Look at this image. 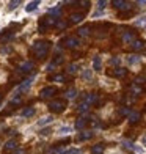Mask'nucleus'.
I'll list each match as a JSON object with an SVG mask.
<instances>
[{
  "label": "nucleus",
  "instance_id": "1",
  "mask_svg": "<svg viewBox=\"0 0 146 154\" xmlns=\"http://www.w3.org/2000/svg\"><path fill=\"white\" fill-rule=\"evenodd\" d=\"M49 47H50V43H47V41H38V43H35V44H33L35 55H36L39 60L46 58V55H47V52H49Z\"/></svg>",
  "mask_w": 146,
  "mask_h": 154
},
{
  "label": "nucleus",
  "instance_id": "2",
  "mask_svg": "<svg viewBox=\"0 0 146 154\" xmlns=\"http://www.w3.org/2000/svg\"><path fill=\"white\" fill-rule=\"evenodd\" d=\"M33 79H35V75H30L29 79H25V80L16 88V91H14V94H13V96H20V93L29 91L30 87H32V83H33Z\"/></svg>",
  "mask_w": 146,
  "mask_h": 154
},
{
  "label": "nucleus",
  "instance_id": "3",
  "mask_svg": "<svg viewBox=\"0 0 146 154\" xmlns=\"http://www.w3.org/2000/svg\"><path fill=\"white\" fill-rule=\"evenodd\" d=\"M65 107H66V104H65V101H61V99H55V101L49 102V109H50L53 113H61V112L65 110Z\"/></svg>",
  "mask_w": 146,
  "mask_h": 154
},
{
  "label": "nucleus",
  "instance_id": "4",
  "mask_svg": "<svg viewBox=\"0 0 146 154\" xmlns=\"http://www.w3.org/2000/svg\"><path fill=\"white\" fill-rule=\"evenodd\" d=\"M112 5L116 10H123V11H129L130 10V3L129 2H123V0H113Z\"/></svg>",
  "mask_w": 146,
  "mask_h": 154
},
{
  "label": "nucleus",
  "instance_id": "5",
  "mask_svg": "<svg viewBox=\"0 0 146 154\" xmlns=\"http://www.w3.org/2000/svg\"><path fill=\"white\" fill-rule=\"evenodd\" d=\"M55 93H57V88L55 87H46L41 90V97L43 99H47V97H52Z\"/></svg>",
  "mask_w": 146,
  "mask_h": 154
},
{
  "label": "nucleus",
  "instance_id": "6",
  "mask_svg": "<svg viewBox=\"0 0 146 154\" xmlns=\"http://www.w3.org/2000/svg\"><path fill=\"white\" fill-rule=\"evenodd\" d=\"M79 44H80V41H79L77 38H74V36H69V38H66V39H65V46H66V47H69V49H75V47H79Z\"/></svg>",
  "mask_w": 146,
  "mask_h": 154
},
{
  "label": "nucleus",
  "instance_id": "7",
  "mask_svg": "<svg viewBox=\"0 0 146 154\" xmlns=\"http://www.w3.org/2000/svg\"><path fill=\"white\" fill-rule=\"evenodd\" d=\"M3 149H5V152H10V151L17 149V143H16V140H8V142L5 143V146H3Z\"/></svg>",
  "mask_w": 146,
  "mask_h": 154
},
{
  "label": "nucleus",
  "instance_id": "8",
  "mask_svg": "<svg viewBox=\"0 0 146 154\" xmlns=\"http://www.w3.org/2000/svg\"><path fill=\"white\" fill-rule=\"evenodd\" d=\"M33 69V61H24L22 65H20V68H19V71H22V72H30Z\"/></svg>",
  "mask_w": 146,
  "mask_h": 154
},
{
  "label": "nucleus",
  "instance_id": "9",
  "mask_svg": "<svg viewBox=\"0 0 146 154\" xmlns=\"http://www.w3.org/2000/svg\"><path fill=\"white\" fill-rule=\"evenodd\" d=\"M144 41H141V39H135L134 43H132V49H134V51H137V52H140V51H143L144 49Z\"/></svg>",
  "mask_w": 146,
  "mask_h": 154
},
{
  "label": "nucleus",
  "instance_id": "10",
  "mask_svg": "<svg viewBox=\"0 0 146 154\" xmlns=\"http://www.w3.org/2000/svg\"><path fill=\"white\" fill-rule=\"evenodd\" d=\"M134 41H135V35L132 33V32H126V33L123 35V43H126V44L130 43V44H132Z\"/></svg>",
  "mask_w": 146,
  "mask_h": 154
},
{
  "label": "nucleus",
  "instance_id": "11",
  "mask_svg": "<svg viewBox=\"0 0 146 154\" xmlns=\"http://www.w3.org/2000/svg\"><path fill=\"white\" fill-rule=\"evenodd\" d=\"M69 20H71V24H79V22H82V20H83V13H74V14H71Z\"/></svg>",
  "mask_w": 146,
  "mask_h": 154
},
{
  "label": "nucleus",
  "instance_id": "12",
  "mask_svg": "<svg viewBox=\"0 0 146 154\" xmlns=\"http://www.w3.org/2000/svg\"><path fill=\"white\" fill-rule=\"evenodd\" d=\"M83 102H87L88 106H91V104H96L97 102V94L96 93H90V94H87L85 96V101Z\"/></svg>",
  "mask_w": 146,
  "mask_h": 154
},
{
  "label": "nucleus",
  "instance_id": "13",
  "mask_svg": "<svg viewBox=\"0 0 146 154\" xmlns=\"http://www.w3.org/2000/svg\"><path fill=\"white\" fill-rule=\"evenodd\" d=\"M49 13V16H52V17H58V16H61V6H53V8H50L47 11Z\"/></svg>",
  "mask_w": 146,
  "mask_h": 154
},
{
  "label": "nucleus",
  "instance_id": "14",
  "mask_svg": "<svg viewBox=\"0 0 146 154\" xmlns=\"http://www.w3.org/2000/svg\"><path fill=\"white\" fill-rule=\"evenodd\" d=\"M101 66H102V58L99 57V55H96V57L93 58V69L94 71H101Z\"/></svg>",
  "mask_w": 146,
  "mask_h": 154
},
{
  "label": "nucleus",
  "instance_id": "15",
  "mask_svg": "<svg viewBox=\"0 0 146 154\" xmlns=\"http://www.w3.org/2000/svg\"><path fill=\"white\" fill-rule=\"evenodd\" d=\"M127 118H129L130 124H135V123H138V120H140V113H138V112H130Z\"/></svg>",
  "mask_w": 146,
  "mask_h": 154
},
{
  "label": "nucleus",
  "instance_id": "16",
  "mask_svg": "<svg viewBox=\"0 0 146 154\" xmlns=\"http://www.w3.org/2000/svg\"><path fill=\"white\" fill-rule=\"evenodd\" d=\"M104 149H105V146L102 143H97L91 148V154H104Z\"/></svg>",
  "mask_w": 146,
  "mask_h": 154
},
{
  "label": "nucleus",
  "instance_id": "17",
  "mask_svg": "<svg viewBox=\"0 0 146 154\" xmlns=\"http://www.w3.org/2000/svg\"><path fill=\"white\" fill-rule=\"evenodd\" d=\"M123 148L127 151H135V145L130 142V140H123Z\"/></svg>",
  "mask_w": 146,
  "mask_h": 154
},
{
  "label": "nucleus",
  "instance_id": "18",
  "mask_svg": "<svg viewBox=\"0 0 146 154\" xmlns=\"http://www.w3.org/2000/svg\"><path fill=\"white\" fill-rule=\"evenodd\" d=\"M85 126H87V120H85V118H79V120L75 121V124H74V128L80 131V129H83V128H85Z\"/></svg>",
  "mask_w": 146,
  "mask_h": 154
},
{
  "label": "nucleus",
  "instance_id": "19",
  "mask_svg": "<svg viewBox=\"0 0 146 154\" xmlns=\"http://www.w3.org/2000/svg\"><path fill=\"white\" fill-rule=\"evenodd\" d=\"M127 74V69H124V68H116L115 71H113V75L115 77H124Z\"/></svg>",
  "mask_w": 146,
  "mask_h": 154
},
{
  "label": "nucleus",
  "instance_id": "20",
  "mask_svg": "<svg viewBox=\"0 0 146 154\" xmlns=\"http://www.w3.org/2000/svg\"><path fill=\"white\" fill-rule=\"evenodd\" d=\"M53 121V118L49 115V116H43L41 120L38 121V126H46V124H49V123H52Z\"/></svg>",
  "mask_w": 146,
  "mask_h": 154
},
{
  "label": "nucleus",
  "instance_id": "21",
  "mask_svg": "<svg viewBox=\"0 0 146 154\" xmlns=\"http://www.w3.org/2000/svg\"><path fill=\"white\" fill-rule=\"evenodd\" d=\"M33 115H35V109L33 107H27V109L22 110V116L24 118H29V116H33Z\"/></svg>",
  "mask_w": 146,
  "mask_h": 154
},
{
  "label": "nucleus",
  "instance_id": "22",
  "mask_svg": "<svg viewBox=\"0 0 146 154\" xmlns=\"http://www.w3.org/2000/svg\"><path fill=\"white\" fill-rule=\"evenodd\" d=\"M127 63L129 65H137V63H140V57H138V55H129Z\"/></svg>",
  "mask_w": 146,
  "mask_h": 154
},
{
  "label": "nucleus",
  "instance_id": "23",
  "mask_svg": "<svg viewBox=\"0 0 146 154\" xmlns=\"http://www.w3.org/2000/svg\"><path fill=\"white\" fill-rule=\"evenodd\" d=\"M65 94H66V97H68V99H74V97L77 96V90H75V88H69V90H68V91H66Z\"/></svg>",
  "mask_w": 146,
  "mask_h": 154
},
{
  "label": "nucleus",
  "instance_id": "24",
  "mask_svg": "<svg viewBox=\"0 0 146 154\" xmlns=\"http://www.w3.org/2000/svg\"><path fill=\"white\" fill-rule=\"evenodd\" d=\"M88 35H90V27H88V25L79 29V36H83V38H85V36H88Z\"/></svg>",
  "mask_w": 146,
  "mask_h": 154
},
{
  "label": "nucleus",
  "instance_id": "25",
  "mask_svg": "<svg viewBox=\"0 0 146 154\" xmlns=\"http://www.w3.org/2000/svg\"><path fill=\"white\" fill-rule=\"evenodd\" d=\"M88 109H90V106H88L87 102H82L80 106L77 107V110H79V113H87V112H88Z\"/></svg>",
  "mask_w": 146,
  "mask_h": 154
},
{
  "label": "nucleus",
  "instance_id": "26",
  "mask_svg": "<svg viewBox=\"0 0 146 154\" xmlns=\"http://www.w3.org/2000/svg\"><path fill=\"white\" fill-rule=\"evenodd\" d=\"M38 5H39V2H30L29 5H27V11H29V13H32V11H35V10H36L38 8Z\"/></svg>",
  "mask_w": 146,
  "mask_h": 154
},
{
  "label": "nucleus",
  "instance_id": "27",
  "mask_svg": "<svg viewBox=\"0 0 146 154\" xmlns=\"http://www.w3.org/2000/svg\"><path fill=\"white\" fill-rule=\"evenodd\" d=\"M93 135H94L93 132H82V134L79 135V140H90Z\"/></svg>",
  "mask_w": 146,
  "mask_h": 154
},
{
  "label": "nucleus",
  "instance_id": "28",
  "mask_svg": "<svg viewBox=\"0 0 146 154\" xmlns=\"http://www.w3.org/2000/svg\"><path fill=\"white\" fill-rule=\"evenodd\" d=\"M77 71H79V66L75 65V63H72V65L68 66V72H69V74H75Z\"/></svg>",
  "mask_w": 146,
  "mask_h": 154
},
{
  "label": "nucleus",
  "instance_id": "29",
  "mask_svg": "<svg viewBox=\"0 0 146 154\" xmlns=\"http://www.w3.org/2000/svg\"><path fill=\"white\" fill-rule=\"evenodd\" d=\"M82 77L85 80H91L93 79V74H91V71H90V69H85V71L82 72Z\"/></svg>",
  "mask_w": 146,
  "mask_h": 154
},
{
  "label": "nucleus",
  "instance_id": "30",
  "mask_svg": "<svg viewBox=\"0 0 146 154\" xmlns=\"http://www.w3.org/2000/svg\"><path fill=\"white\" fill-rule=\"evenodd\" d=\"M71 131H72V129L69 128V126H61V128H60V134H61V135H68Z\"/></svg>",
  "mask_w": 146,
  "mask_h": 154
},
{
  "label": "nucleus",
  "instance_id": "31",
  "mask_svg": "<svg viewBox=\"0 0 146 154\" xmlns=\"http://www.w3.org/2000/svg\"><path fill=\"white\" fill-rule=\"evenodd\" d=\"M52 80H53V82H61V83H63V82H65V75H63V74H57V75L52 77Z\"/></svg>",
  "mask_w": 146,
  "mask_h": 154
},
{
  "label": "nucleus",
  "instance_id": "32",
  "mask_svg": "<svg viewBox=\"0 0 146 154\" xmlns=\"http://www.w3.org/2000/svg\"><path fill=\"white\" fill-rule=\"evenodd\" d=\"M132 93H134V94H140L141 93V87H138L137 83H134V85H132Z\"/></svg>",
  "mask_w": 146,
  "mask_h": 154
},
{
  "label": "nucleus",
  "instance_id": "33",
  "mask_svg": "<svg viewBox=\"0 0 146 154\" xmlns=\"http://www.w3.org/2000/svg\"><path fill=\"white\" fill-rule=\"evenodd\" d=\"M129 113H130V110H129L127 107H121V109H120V115H121V116H129Z\"/></svg>",
  "mask_w": 146,
  "mask_h": 154
},
{
  "label": "nucleus",
  "instance_id": "34",
  "mask_svg": "<svg viewBox=\"0 0 146 154\" xmlns=\"http://www.w3.org/2000/svg\"><path fill=\"white\" fill-rule=\"evenodd\" d=\"M66 154H82V149L79 148H71V149H68Z\"/></svg>",
  "mask_w": 146,
  "mask_h": 154
},
{
  "label": "nucleus",
  "instance_id": "35",
  "mask_svg": "<svg viewBox=\"0 0 146 154\" xmlns=\"http://www.w3.org/2000/svg\"><path fill=\"white\" fill-rule=\"evenodd\" d=\"M58 27V29H66L68 27V22H65V20H57V24H55Z\"/></svg>",
  "mask_w": 146,
  "mask_h": 154
},
{
  "label": "nucleus",
  "instance_id": "36",
  "mask_svg": "<svg viewBox=\"0 0 146 154\" xmlns=\"http://www.w3.org/2000/svg\"><path fill=\"white\" fill-rule=\"evenodd\" d=\"M120 58H118V57H113L112 60H110V65H113V66H118V65H120Z\"/></svg>",
  "mask_w": 146,
  "mask_h": 154
},
{
  "label": "nucleus",
  "instance_id": "37",
  "mask_svg": "<svg viewBox=\"0 0 146 154\" xmlns=\"http://www.w3.org/2000/svg\"><path fill=\"white\" fill-rule=\"evenodd\" d=\"M105 5H107L105 0H101V2H97V8H99V10H104V8H105Z\"/></svg>",
  "mask_w": 146,
  "mask_h": 154
},
{
  "label": "nucleus",
  "instance_id": "38",
  "mask_svg": "<svg viewBox=\"0 0 146 154\" xmlns=\"http://www.w3.org/2000/svg\"><path fill=\"white\" fill-rule=\"evenodd\" d=\"M17 5H20L19 0H16V2H11V3H10V10H14V8H17Z\"/></svg>",
  "mask_w": 146,
  "mask_h": 154
},
{
  "label": "nucleus",
  "instance_id": "39",
  "mask_svg": "<svg viewBox=\"0 0 146 154\" xmlns=\"http://www.w3.org/2000/svg\"><path fill=\"white\" fill-rule=\"evenodd\" d=\"M11 104H20V96H13Z\"/></svg>",
  "mask_w": 146,
  "mask_h": 154
},
{
  "label": "nucleus",
  "instance_id": "40",
  "mask_svg": "<svg viewBox=\"0 0 146 154\" xmlns=\"http://www.w3.org/2000/svg\"><path fill=\"white\" fill-rule=\"evenodd\" d=\"M55 66H57V65H55V61H52V63H49V65H47L46 69H47V71H53V68H55Z\"/></svg>",
  "mask_w": 146,
  "mask_h": 154
},
{
  "label": "nucleus",
  "instance_id": "41",
  "mask_svg": "<svg viewBox=\"0 0 146 154\" xmlns=\"http://www.w3.org/2000/svg\"><path fill=\"white\" fill-rule=\"evenodd\" d=\"M50 134H52V129H44L43 132H41V135H44V137L46 135H50Z\"/></svg>",
  "mask_w": 146,
  "mask_h": 154
},
{
  "label": "nucleus",
  "instance_id": "42",
  "mask_svg": "<svg viewBox=\"0 0 146 154\" xmlns=\"http://www.w3.org/2000/svg\"><path fill=\"white\" fill-rule=\"evenodd\" d=\"M141 24H146V17H141L140 20H137V25H141Z\"/></svg>",
  "mask_w": 146,
  "mask_h": 154
},
{
  "label": "nucleus",
  "instance_id": "43",
  "mask_svg": "<svg viewBox=\"0 0 146 154\" xmlns=\"http://www.w3.org/2000/svg\"><path fill=\"white\" fill-rule=\"evenodd\" d=\"M138 5H146V0H140V2H137Z\"/></svg>",
  "mask_w": 146,
  "mask_h": 154
},
{
  "label": "nucleus",
  "instance_id": "44",
  "mask_svg": "<svg viewBox=\"0 0 146 154\" xmlns=\"http://www.w3.org/2000/svg\"><path fill=\"white\" fill-rule=\"evenodd\" d=\"M141 142H143V145H144V146H146V135H144V137H143V138H141Z\"/></svg>",
  "mask_w": 146,
  "mask_h": 154
},
{
  "label": "nucleus",
  "instance_id": "45",
  "mask_svg": "<svg viewBox=\"0 0 146 154\" xmlns=\"http://www.w3.org/2000/svg\"><path fill=\"white\" fill-rule=\"evenodd\" d=\"M16 154H24V151H22V149H17V151H16Z\"/></svg>",
  "mask_w": 146,
  "mask_h": 154
},
{
  "label": "nucleus",
  "instance_id": "46",
  "mask_svg": "<svg viewBox=\"0 0 146 154\" xmlns=\"http://www.w3.org/2000/svg\"><path fill=\"white\" fill-rule=\"evenodd\" d=\"M0 101H2V96H0Z\"/></svg>",
  "mask_w": 146,
  "mask_h": 154
},
{
  "label": "nucleus",
  "instance_id": "47",
  "mask_svg": "<svg viewBox=\"0 0 146 154\" xmlns=\"http://www.w3.org/2000/svg\"><path fill=\"white\" fill-rule=\"evenodd\" d=\"M144 77H146V74H144Z\"/></svg>",
  "mask_w": 146,
  "mask_h": 154
},
{
  "label": "nucleus",
  "instance_id": "48",
  "mask_svg": "<svg viewBox=\"0 0 146 154\" xmlns=\"http://www.w3.org/2000/svg\"><path fill=\"white\" fill-rule=\"evenodd\" d=\"M144 54H146V52H144Z\"/></svg>",
  "mask_w": 146,
  "mask_h": 154
},
{
  "label": "nucleus",
  "instance_id": "49",
  "mask_svg": "<svg viewBox=\"0 0 146 154\" xmlns=\"http://www.w3.org/2000/svg\"><path fill=\"white\" fill-rule=\"evenodd\" d=\"M144 30H146V29H144Z\"/></svg>",
  "mask_w": 146,
  "mask_h": 154
}]
</instances>
